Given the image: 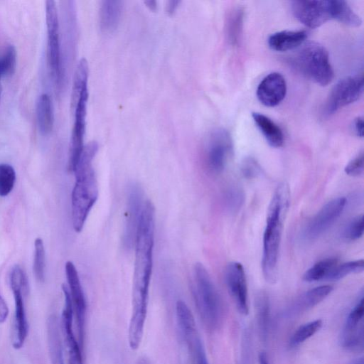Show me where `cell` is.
Instances as JSON below:
<instances>
[{"label":"cell","mask_w":364,"mask_h":364,"mask_svg":"<svg viewBox=\"0 0 364 364\" xmlns=\"http://www.w3.org/2000/svg\"><path fill=\"white\" fill-rule=\"evenodd\" d=\"M259 364H269L267 355L264 353H260L259 355Z\"/></svg>","instance_id":"44"},{"label":"cell","mask_w":364,"mask_h":364,"mask_svg":"<svg viewBox=\"0 0 364 364\" xmlns=\"http://www.w3.org/2000/svg\"><path fill=\"white\" fill-rule=\"evenodd\" d=\"M353 129L355 134L359 137L363 136V119L361 117H356L353 122Z\"/></svg>","instance_id":"40"},{"label":"cell","mask_w":364,"mask_h":364,"mask_svg":"<svg viewBox=\"0 0 364 364\" xmlns=\"http://www.w3.org/2000/svg\"><path fill=\"white\" fill-rule=\"evenodd\" d=\"M257 321L260 336L265 341L269 326V301L268 296L261 291L256 297L255 300Z\"/></svg>","instance_id":"25"},{"label":"cell","mask_w":364,"mask_h":364,"mask_svg":"<svg viewBox=\"0 0 364 364\" xmlns=\"http://www.w3.org/2000/svg\"><path fill=\"white\" fill-rule=\"evenodd\" d=\"M363 267V259L350 261L341 264H337L329 272L326 279L339 280L348 274L362 272Z\"/></svg>","instance_id":"30"},{"label":"cell","mask_w":364,"mask_h":364,"mask_svg":"<svg viewBox=\"0 0 364 364\" xmlns=\"http://www.w3.org/2000/svg\"><path fill=\"white\" fill-rule=\"evenodd\" d=\"M346 204V200L343 197L328 201L306 225L302 232V238L306 241H311L318 238L340 216Z\"/></svg>","instance_id":"13"},{"label":"cell","mask_w":364,"mask_h":364,"mask_svg":"<svg viewBox=\"0 0 364 364\" xmlns=\"http://www.w3.org/2000/svg\"><path fill=\"white\" fill-rule=\"evenodd\" d=\"M243 202L244 193L240 188L233 186L228 189L225 194V203L230 212H237Z\"/></svg>","instance_id":"35"},{"label":"cell","mask_w":364,"mask_h":364,"mask_svg":"<svg viewBox=\"0 0 364 364\" xmlns=\"http://www.w3.org/2000/svg\"><path fill=\"white\" fill-rule=\"evenodd\" d=\"M9 315V309L3 297L0 294V323H4Z\"/></svg>","instance_id":"41"},{"label":"cell","mask_w":364,"mask_h":364,"mask_svg":"<svg viewBox=\"0 0 364 364\" xmlns=\"http://www.w3.org/2000/svg\"><path fill=\"white\" fill-rule=\"evenodd\" d=\"M0 77H1V74H0Z\"/></svg>","instance_id":"48"},{"label":"cell","mask_w":364,"mask_h":364,"mask_svg":"<svg viewBox=\"0 0 364 364\" xmlns=\"http://www.w3.org/2000/svg\"><path fill=\"white\" fill-rule=\"evenodd\" d=\"M180 4L179 1H168L166 6V11L169 14H173Z\"/></svg>","instance_id":"42"},{"label":"cell","mask_w":364,"mask_h":364,"mask_svg":"<svg viewBox=\"0 0 364 364\" xmlns=\"http://www.w3.org/2000/svg\"><path fill=\"white\" fill-rule=\"evenodd\" d=\"M243 10L240 8L233 9L228 16L227 21L228 39L232 44H237L240 41L243 25Z\"/></svg>","instance_id":"28"},{"label":"cell","mask_w":364,"mask_h":364,"mask_svg":"<svg viewBox=\"0 0 364 364\" xmlns=\"http://www.w3.org/2000/svg\"><path fill=\"white\" fill-rule=\"evenodd\" d=\"M289 201V187L283 182L278 185L269 202L263 235L262 272L266 281L271 284L277 279L279 247Z\"/></svg>","instance_id":"2"},{"label":"cell","mask_w":364,"mask_h":364,"mask_svg":"<svg viewBox=\"0 0 364 364\" xmlns=\"http://www.w3.org/2000/svg\"><path fill=\"white\" fill-rule=\"evenodd\" d=\"M242 173L247 178H256L261 171L259 164L252 158L246 159L242 164Z\"/></svg>","instance_id":"38"},{"label":"cell","mask_w":364,"mask_h":364,"mask_svg":"<svg viewBox=\"0 0 364 364\" xmlns=\"http://www.w3.org/2000/svg\"><path fill=\"white\" fill-rule=\"evenodd\" d=\"M232 146L231 136L225 129H217L210 134L206 149V161L212 171L220 173L224 169Z\"/></svg>","instance_id":"16"},{"label":"cell","mask_w":364,"mask_h":364,"mask_svg":"<svg viewBox=\"0 0 364 364\" xmlns=\"http://www.w3.org/2000/svg\"><path fill=\"white\" fill-rule=\"evenodd\" d=\"M68 291L76 319L78 341L82 348L85 337L86 301L79 275L74 264L68 261L65 266Z\"/></svg>","instance_id":"14"},{"label":"cell","mask_w":364,"mask_h":364,"mask_svg":"<svg viewBox=\"0 0 364 364\" xmlns=\"http://www.w3.org/2000/svg\"><path fill=\"white\" fill-rule=\"evenodd\" d=\"M322 325V321L320 319L311 321L301 325L292 334L289 340L290 346L296 347L299 346L317 333L321 329Z\"/></svg>","instance_id":"29"},{"label":"cell","mask_w":364,"mask_h":364,"mask_svg":"<svg viewBox=\"0 0 364 364\" xmlns=\"http://www.w3.org/2000/svg\"><path fill=\"white\" fill-rule=\"evenodd\" d=\"M252 117L256 126L271 146L279 148L283 145L284 142L283 132L272 119L259 112H252Z\"/></svg>","instance_id":"23"},{"label":"cell","mask_w":364,"mask_h":364,"mask_svg":"<svg viewBox=\"0 0 364 364\" xmlns=\"http://www.w3.org/2000/svg\"><path fill=\"white\" fill-rule=\"evenodd\" d=\"M364 299L360 297L348 314L341 334V344L350 351H360L364 344Z\"/></svg>","instance_id":"15"},{"label":"cell","mask_w":364,"mask_h":364,"mask_svg":"<svg viewBox=\"0 0 364 364\" xmlns=\"http://www.w3.org/2000/svg\"><path fill=\"white\" fill-rule=\"evenodd\" d=\"M287 82L284 76L277 72L266 75L258 85L257 97L266 107H275L284 99Z\"/></svg>","instance_id":"19"},{"label":"cell","mask_w":364,"mask_h":364,"mask_svg":"<svg viewBox=\"0 0 364 364\" xmlns=\"http://www.w3.org/2000/svg\"><path fill=\"white\" fill-rule=\"evenodd\" d=\"M135 364H151V363L148 358L142 357L139 358Z\"/></svg>","instance_id":"45"},{"label":"cell","mask_w":364,"mask_h":364,"mask_svg":"<svg viewBox=\"0 0 364 364\" xmlns=\"http://www.w3.org/2000/svg\"><path fill=\"white\" fill-rule=\"evenodd\" d=\"M338 264L336 258L323 259L308 269L303 275V279L307 282L326 279L331 269Z\"/></svg>","instance_id":"27"},{"label":"cell","mask_w":364,"mask_h":364,"mask_svg":"<svg viewBox=\"0 0 364 364\" xmlns=\"http://www.w3.org/2000/svg\"><path fill=\"white\" fill-rule=\"evenodd\" d=\"M176 314L178 326L187 349L191 364H208L194 316L183 301L178 300L176 302Z\"/></svg>","instance_id":"7"},{"label":"cell","mask_w":364,"mask_h":364,"mask_svg":"<svg viewBox=\"0 0 364 364\" xmlns=\"http://www.w3.org/2000/svg\"><path fill=\"white\" fill-rule=\"evenodd\" d=\"M144 4L151 11H155L156 9L157 2L156 1L149 0L144 1Z\"/></svg>","instance_id":"43"},{"label":"cell","mask_w":364,"mask_h":364,"mask_svg":"<svg viewBox=\"0 0 364 364\" xmlns=\"http://www.w3.org/2000/svg\"><path fill=\"white\" fill-rule=\"evenodd\" d=\"M87 84L77 92L72 93L71 107L74 111V124L72 129L68 168L73 172L84 149V136L86 124Z\"/></svg>","instance_id":"8"},{"label":"cell","mask_w":364,"mask_h":364,"mask_svg":"<svg viewBox=\"0 0 364 364\" xmlns=\"http://www.w3.org/2000/svg\"><path fill=\"white\" fill-rule=\"evenodd\" d=\"M363 92V75H351L340 80L331 89L325 105V113L331 115L357 101Z\"/></svg>","instance_id":"10"},{"label":"cell","mask_w":364,"mask_h":364,"mask_svg":"<svg viewBox=\"0 0 364 364\" xmlns=\"http://www.w3.org/2000/svg\"><path fill=\"white\" fill-rule=\"evenodd\" d=\"M250 341L249 335L245 333L243 336L240 364H251V346Z\"/></svg>","instance_id":"39"},{"label":"cell","mask_w":364,"mask_h":364,"mask_svg":"<svg viewBox=\"0 0 364 364\" xmlns=\"http://www.w3.org/2000/svg\"><path fill=\"white\" fill-rule=\"evenodd\" d=\"M193 294L201 321L210 331L220 326L223 320V306L220 295L205 267L196 263L193 269Z\"/></svg>","instance_id":"4"},{"label":"cell","mask_w":364,"mask_h":364,"mask_svg":"<svg viewBox=\"0 0 364 364\" xmlns=\"http://www.w3.org/2000/svg\"><path fill=\"white\" fill-rule=\"evenodd\" d=\"M225 282L238 311L242 315L249 312L247 285L245 272L242 264L230 262L225 269Z\"/></svg>","instance_id":"17"},{"label":"cell","mask_w":364,"mask_h":364,"mask_svg":"<svg viewBox=\"0 0 364 364\" xmlns=\"http://www.w3.org/2000/svg\"><path fill=\"white\" fill-rule=\"evenodd\" d=\"M16 182V172L7 164H0V196H6L13 190Z\"/></svg>","instance_id":"32"},{"label":"cell","mask_w":364,"mask_h":364,"mask_svg":"<svg viewBox=\"0 0 364 364\" xmlns=\"http://www.w3.org/2000/svg\"><path fill=\"white\" fill-rule=\"evenodd\" d=\"M46 21L48 33V63L55 87L59 89L62 82V63L59 38V22L55 2H46Z\"/></svg>","instance_id":"9"},{"label":"cell","mask_w":364,"mask_h":364,"mask_svg":"<svg viewBox=\"0 0 364 364\" xmlns=\"http://www.w3.org/2000/svg\"><path fill=\"white\" fill-rule=\"evenodd\" d=\"M363 234V215L354 218L344 230V237L348 240H356Z\"/></svg>","instance_id":"36"},{"label":"cell","mask_w":364,"mask_h":364,"mask_svg":"<svg viewBox=\"0 0 364 364\" xmlns=\"http://www.w3.org/2000/svg\"><path fill=\"white\" fill-rule=\"evenodd\" d=\"M123 9L121 1H102L99 11L100 26L105 33L114 31L118 26Z\"/></svg>","instance_id":"22"},{"label":"cell","mask_w":364,"mask_h":364,"mask_svg":"<svg viewBox=\"0 0 364 364\" xmlns=\"http://www.w3.org/2000/svg\"><path fill=\"white\" fill-rule=\"evenodd\" d=\"M97 150L95 141L85 145L73 171L75 182L71 196V212L73 226L77 232L82 230L98 198V185L92 166Z\"/></svg>","instance_id":"3"},{"label":"cell","mask_w":364,"mask_h":364,"mask_svg":"<svg viewBox=\"0 0 364 364\" xmlns=\"http://www.w3.org/2000/svg\"><path fill=\"white\" fill-rule=\"evenodd\" d=\"M155 207L146 200L142 209L135 240L132 315L128 328V342L133 350L139 348L147 315L149 290L153 267Z\"/></svg>","instance_id":"1"},{"label":"cell","mask_w":364,"mask_h":364,"mask_svg":"<svg viewBox=\"0 0 364 364\" xmlns=\"http://www.w3.org/2000/svg\"><path fill=\"white\" fill-rule=\"evenodd\" d=\"M36 117L41 133L48 134L53 129L54 117L50 98L46 93L41 95L37 100Z\"/></svg>","instance_id":"24"},{"label":"cell","mask_w":364,"mask_h":364,"mask_svg":"<svg viewBox=\"0 0 364 364\" xmlns=\"http://www.w3.org/2000/svg\"><path fill=\"white\" fill-rule=\"evenodd\" d=\"M64 307L62 312V330L68 353V364H83L82 347L73 332V308L68 287L62 285Z\"/></svg>","instance_id":"18"},{"label":"cell","mask_w":364,"mask_h":364,"mask_svg":"<svg viewBox=\"0 0 364 364\" xmlns=\"http://www.w3.org/2000/svg\"><path fill=\"white\" fill-rule=\"evenodd\" d=\"M363 152H360L356 156L350 160L345 167V172L347 175L353 177L360 176L363 172Z\"/></svg>","instance_id":"37"},{"label":"cell","mask_w":364,"mask_h":364,"mask_svg":"<svg viewBox=\"0 0 364 364\" xmlns=\"http://www.w3.org/2000/svg\"><path fill=\"white\" fill-rule=\"evenodd\" d=\"M144 192L136 183L129 186L125 213V223L123 233V244L127 249L132 248L135 244L136 232L144 207Z\"/></svg>","instance_id":"12"},{"label":"cell","mask_w":364,"mask_h":364,"mask_svg":"<svg viewBox=\"0 0 364 364\" xmlns=\"http://www.w3.org/2000/svg\"><path fill=\"white\" fill-rule=\"evenodd\" d=\"M351 364H363V358H359L355 360H354Z\"/></svg>","instance_id":"46"},{"label":"cell","mask_w":364,"mask_h":364,"mask_svg":"<svg viewBox=\"0 0 364 364\" xmlns=\"http://www.w3.org/2000/svg\"><path fill=\"white\" fill-rule=\"evenodd\" d=\"M333 19L352 27L362 24V19L350 7L347 2L341 0H332Z\"/></svg>","instance_id":"26"},{"label":"cell","mask_w":364,"mask_h":364,"mask_svg":"<svg viewBox=\"0 0 364 364\" xmlns=\"http://www.w3.org/2000/svg\"><path fill=\"white\" fill-rule=\"evenodd\" d=\"M16 65V50L13 45H9L0 57L1 76H9L14 74Z\"/></svg>","instance_id":"34"},{"label":"cell","mask_w":364,"mask_h":364,"mask_svg":"<svg viewBox=\"0 0 364 364\" xmlns=\"http://www.w3.org/2000/svg\"><path fill=\"white\" fill-rule=\"evenodd\" d=\"M10 285L14 298V322L13 346L19 349L23 346L28 333L24 295L28 290V281L22 268L16 264L10 274Z\"/></svg>","instance_id":"6"},{"label":"cell","mask_w":364,"mask_h":364,"mask_svg":"<svg viewBox=\"0 0 364 364\" xmlns=\"http://www.w3.org/2000/svg\"><path fill=\"white\" fill-rule=\"evenodd\" d=\"M291 10L299 21L311 28L333 19L332 0L293 1Z\"/></svg>","instance_id":"11"},{"label":"cell","mask_w":364,"mask_h":364,"mask_svg":"<svg viewBox=\"0 0 364 364\" xmlns=\"http://www.w3.org/2000/svg\"><path fill=\"white\" fill-rule=\"evenodd\" d=\"M1 92H2V88H1V83H0V98H1Z\"/></svg>","instance_id":"47"},{"label":"cell","mask_w":364,"mask_h":364,"mask_svg":"<svg viewBox=\"0 0 364 364\" xmlns=\"http://www.w3.org/2000/svg\"><path fill=\"white\" fill-rule=\"evenodd\" d=\"M308 36L306 31H282L268 38V45L274 50L284 52L300 47Z\"/></svg>","instance_id":"21"},{"label":"cell","mask_w":364,"mask_h":364,"mask_svg":"<svg viewBox=\"0 0 364 364\" xmlns=\"http://www.w3.org/2000/svg\"><path fill=\"white\" fill-rule=\"evenodd\" d=\"M332 290L331 286L323 285L303 293L285 309L284 317L293 318L311 309L323 301Z\"/></svg>","instance_id":"20"},{"label":"cell","mask_w":364,"mask_h":364,"mask_svg":"<svg viewBox=\"0 0 364 364\" xmlns=\"http://www.w3.org/2000/svg\"><path fill=\"white\" fill-rule=\"evenodd\" d=\"M48 331L50 353L53 364H65L62 345L55 319L50 321Z\"/></svg>","instance_id":"31"},{"label":"cell","mask_w":364,"mask_h":364,"mask_svg":"<svg viewBox=\"0 0 364 364\" xmlns=\"http://www.w3.org/2000/svg\"><path fill=\"white\" fill-rule=\"evenodd\" d=\"M291 58L292 65L303 75L326 86L333 79L334 72L326 48L315 41L303 43Z\"/></svg>","instance_id":"5"},{"label":"cell","mask_w":364,"mask_h":364,"mask_svg":"<svg viewBox=\"0 0 364 364\" xmlns=\"http://www.w3.org/2000/svg\"><path fill=\"white\" fill-rule=\"evenodd\" d=\"M33 272L36 279L43 282L45 277V249L42 239L38 237L34 242Z\"/></svg>","instance_id":"33"}]
</instances>
